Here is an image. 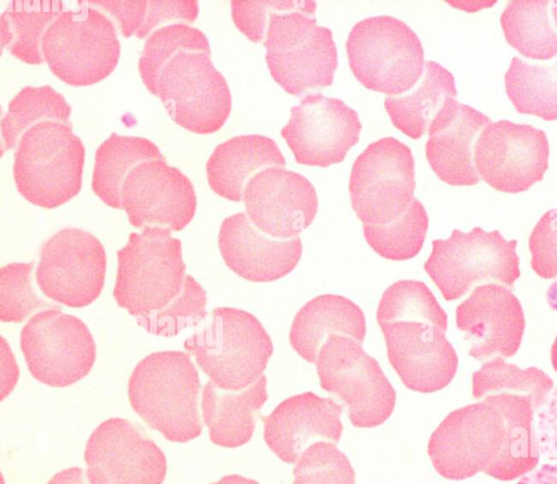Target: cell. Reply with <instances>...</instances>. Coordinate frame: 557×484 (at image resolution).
Wrapping results in <instances>:
<instances>
[{
  "instance_id": "obj_11",
  "label": "cell",
  "mask_w": 557,
  "mask_h": 484,
  "mask_svg": "<svg viewBox=\"0 0 557 484\" xmlns=\"http://www.w3.org/2000/svg\"><path fill=\"white\" fill-rule=\"evenodd\" d=\"M414 188L412 152L394 137L371 142L352 164L350 202L363 224L384 225L398 219L416 199Z\"/></svg>"
},
{
  "instance_id": "obj_35",
  "label": "cell",
  "mask_w": 557,
  "mask_h": 484,
  "mask_svg": "<svg viewBox=\"0 0 557 484\" xmlns=\"http://www.w3.org/2000/svg\"><path fill=\"white\" fill-rule=\"evenodd\" d=\"M198 12L194 0H132L117 3L114 20L122 36L145 38L168 23H191Z\"/></svg>"
},
{
  "instance_id": "obj_4",
  "label": "cell",
  "mask_w": 557,
  "mask_h": 484,
  "mask_svg": "<svg viewBox=\"0 0 557 484\" xmlns=\"http://www.w3.org/2000/svg\"><path fill=\"white\" fill-rule=\"evenodd\" d=\"M85 147L72 124L45 121L21 137L13 176L18 193L30 203L52 209L82 188Z\"/></svg>"
},
{
  "instance_id": "obj_43",
  "label": "cell",
  "mask_w": 557,
  "mask_h": 484,
  "mask_svg": "<svg viewBox=\"0 0 557 484\" xmlns=\"http://www.w3.org/2000/svg\"><path fill=\"white\" fill-rule=\"evenodd\" d=\"M47 484H90L82 468L73 467L54 474Z\"/></svg>"
},
{
  "instance_id": "obj_23",
  "label": "cell",
  "mask_w": 557,
  "mask_h": 484,
  "mask_svg": "<svg viewBox=\"0 0 557 484\" xmlns=\"http://www.w3.org/2000/svg\"><path fill=\"white\" fill-rule=\"evenodd\" d=\"M491 119L478 110L446 101L432 121L425 144V156L434 173L454 186L475 185L480 175L474 164V147Z\"/></svg>"
},
{
  "instance_id": "obj_8",
  "label": "cell",
  "mask_w": 557,
  "mask_h": 484,
  "mask_svg": "<svg viewBox=\"0 0 557 484\" xmlns=\"http://www.w3.org/2000/svg\"><path fill=\"white\" fill-rule=\"evenodd\" d=\"M516 247L517 240H506L498 231L453 229L449 238L432 241L423 268L447 301L462 297L482 282L500 283L510 289L520 276Z\"/></svg>"
},
{
  "instance_id": "obj_18",
  "label": "cell",
  "mask_w": 557,
  "mask_h": 484,
  "mask_svg": "<svg viewBox=\"0 0 557 484\" xmlns=\"http://www.w3.org/2000/svg\"><path fill=\"white\" fill-rule=\"evenodd\" d=\"M243 199L251 223L276 239L295 238L318 211L317 191L309 179L282 166L257 173L247 183Z\"/></svg>"
},
{
  "instance_id": "obj_29",
  "label": "cell",
  "mask_w": 557,
  "mask_h": 484,
  "mask_svg": "<svg viewBox=\"0 0 557 484\" xmlns=\"http://www.w3.org/2000/svg\"><path fill=\"white\" fill-rule=\"evenodd\" d=\"M163 158L147 138L112 133L97 149L91 188L109 207L122 209L121 191L127 175L144 161Z\"/></svg>"
},
{
  "instance_id": "obj_22",
  "label": "cell",
  "mask_w": 557,
  "mask_h": 484,
  "mask_svg": "<svg viewBox=\"0 0 557 484\" xmlns=\"http://www.w3.org/2000/svg\"><path fill=\"white\" fill-rule=\"evenodd\" d=\"M219 249L225 264L238 276L258 283L282 278L297 265L302 253L299 237L276 239L258 229L239 212L223 220Z\"/></svg>"
},
{
  "instance_id": "obj_41",
  "label": "cell",
  "mask_w": 557,
  "mask_h": 484,
  "mask_svg": "<svg viewBox=\"0 0 557 484\" xmlns=\"http://www.w3.org/2000/svg\"><path fill=\"white\" fill-rule=\"evenodd\" d=\"M534 435L542 462L557 464V386L536 413Z\"/></svg>"
},
{
  "instance_id": "obj_28",
  "label": "cell",
  "mask_w": 557,
  "mask_h": 484,
  "mask_svg": "<svg viewBox=\"0 0 557 484\" xmlns=\"http://www.w3.org/2000/svg\"><path fill=\"white\" fill-rule=\"evenodd\" d=\"M64 11L59 0L10 1L0 16L1 48L25 63H44V36Z\"/></svg>"
},
{
  "instance_id": "obj_14",
  "label": "cell",
  "mask_w": 557,
  "mask_h": 484,
  "mask_svg": "<svg viewBox=\"0 0 557 484\" xmlns=\"http://www.w3.org/2000/svg\"><path fill=\"white\" fill-rule=\"evenodd\" d=\"M549 145L544 131L508 120L490 123L474 147V164L493 188L517 194L541 181L548 167Z\"/></svg>"
},
{
  "instance_id": "obj_37",
  "label": "cell",
  "mask_w": 557,
  "mask_h": 484,
  "mask_svg": "<svg viewBox=\"0 0 557 484\" xmlns=\"http://www.w3.org/2000/svg\"><path fill=\"white\" fill-rule=\"evenodd\" d=\"M206 305V290L193 276L186 275L181 294L169 306L136 320L150 334L172 337L202 323L208 317Z\"/></svg>"
},
{
  "instance_id": "obj_44",
  "label": "cell",
  "mask_w": 557,
  "mask_h": 484,
  "mask_svg": "<svg viewBox=\"0 0 557 484\" xmlns=\"http://www.w3.org/2000/svg\"><path fill=\"white\" fill-rule=\"evenodd\" d=\"M210 484H260L256 480L245 477L239 474H228L223 476L221 480Z\"/></svg>"
},
{
  "instance_id": "obj_42",
  "label": "cell",
  "mask_w": 557,
  "mask_h": 484,
  "mask_svg": "<svg viewBox=\"0 0 557 484\" xmlns=\"http://www.w3.org/2000/svg\"><path fill=\"white\" fill-rule=\"evenodd\" d=\"M516 484H557V464L541 462L522 475Z\"/></svg>"
},
{
  "instance_id": "obj_33",
  "label": "cell",
  "mask_w": 557,
  "mask_h": 484,
  "mask_svg": "<svg viewBox=\"0 0 557 484\" xmlns=\"http://www.w3.org/2000/svg\"><path fill=\"white\" fill-rule=\"evenodd\" d=\"M428 227V213L423 204L414 199L403 215L388 224H363V235L369 246L381 257L404 261L420 252Z\"/></svg>"
},
{
  "instance_id": "obj_2",
  "label": "cell",
  "mask_w": 557,
  "mask_h": 484,
  "mask_svg": "<svg viewBox=\"0 0 557 484\" xmlns=\"http://www.w3.org/2000/svg\"><path fill=\"white\" fill-rule=\"evenodd\" d=\"M198 371L183 351L152 352L140 360L128 380L134 411L168 440L186 443L198 437Z\"/></svg>"
},
{
  "instance_id": "obj_38",
  "label": "cell",
  "mask_w": 557,
  "mask_h": 484,
  "mask_svg": "<svg viewBox=\"0 0 557 484\" xmlns=\"http://www.w3.org/2000/svg\"><path fill=\"white\" fill-rule=\"evenodd\" d=\"M34 262H13L0 270V320L21 323L35 311L60 309L41 299L33 287Z\"/></svg>"
},
{
  "instance_id": "obj_15",
  "label": "cell",
  "mask_w": 557,
  "mask_h": 484,
  "mask_svg": "<svg viewBox=\"0 0 557 484\" xmlns=\"http://www.w3.org/2000/svg\"><path fill=\"white\" fill-rule=\"evenodd\" d=\"M90 484H162L166 458L145 431L126 419L103 421L87 440Z\"/></svg>"
},
{
  "instance_id": "obj_45",
  "label": "cell",
  "mask_w": 557,
  "mask_h": 484,
  "mask_svg": "<svg viewBox=\"0 0 557 484\" xmlns=\"http://www.w3.org/2000/svg\"><path fill=\"white\" fill-rule=\"evenodd\" d=\"M552 362H553L555 370L557 371V336L552 346Z\"/></svg>"
},
{
  "instance_id": "obj_40",
  "label": "cell",
  "mask_w": 557,
  "mask_h": 484,
  "mask_svg": "<svg viewBox=\"0 0 557 484\" xmlns=\"http://www.w3.org/2000/svg\"><path fill=\"white\" fill-rule=\"evenodd\" d=\"M531 265L543 278L557 276V209L547 211L529 237Z\"/></svg>"
},
{
  "instance_id": "obj_25",
  "label": "cell",
  "mask_w": 557,
  "mask_h": 484,
  "mask_svg": "<svg viewBox=\"0 0 557 484\" xmlns=\"http://www.w3.org/2000/svg\"><path fill=\"white\" fill-rule=\"evenodd\" d=\"M366 330V318L359 306L344 296L325 294L298 310L290 326L289 343L301 358L313 363L329 335L348 336L362 345Z\"/></svg>"
},
{
  "instance_id": "obj_26",
  "label": "cell",
  "mask_w": 557,
  "mask_h": 484,
  "mask_svg": "<svg viewBox=\"0 0 557 484\" xmlns=\"http://www.w3.org/2000/svg\"><path fill=\"white\" fill-rule=\"evenodd\" d=\"M267 400L263 374L238 392L221 389L209 381L202 389L201 408L211 442L226 448L247 444L255 432L256 417Z\"/></svg>"
},
{
  "instance_id": "obj_21",
  "label": "cell",
  "mask_w": 557,
  "mask_h": 484,
  "mask_svg": "<svg viewBox=\"0 0 557 484\" xmlns=\"http://www.w3.org/2000/svg\"><path fill=\"white\" fill-rule=\"evenodd\" d=\"M342 412V405L313 392L290 396L262 417L264 442L281 461L295 463L313 443L339 442Z\"/></svg>"
},
{
  "instance_id": "obj_3",
  "label": "cell",
  "mask_w": 557,
  "mask_h": 484,
  "mask_svg": "<svg viewBox=\"0 0 557 484\" xmlns=\"http://www.w3.org/2000/svg\"><path fill=\"white\" fill-rule=\"evenodd\" d=\"M184 348L221 389L238 392L252 385L273 353L271 337L251 313L231 307L213 309Z\"/></svg>"
},
{
  "instance_id": "obj_5",
  "label": "cell",
  "mask_w": 557,
  "mask_h": 484,
  "mask_svg": "<svg viewBox=\"0 0 557 484\" xmlns=\"http://www.w3.org/2000/svg\"><path fill=\"white\" fill-rule=\"evenodd\" d=\"M185 269L182 243L170 229L150 226L131 233L127 244L117 250L113 297L131 315H150L181 294Z\"/></svg>"
},
{
  "instance_id": "obj_46",
  "label": "cell",
  "mask_w": 557,
  "mask_h": 484,
  "mask_svg": "<svg viewBox=\"0 0 557 484\" xmlns=\"http://www.w3.org/2000/svg\"><path fill=\"white\" fill-rule=\"evenodd\" d=\"M553 17L557 27V1H552Z\"/></svg>"
},
{
  "instance_id": "obj_34",
  "label": "cell",
  "mask_w": 557,
  "mask_h": 484,
  "mask_svg": "<svg viewBox=\"0 0 557 484\" xmlns=\"http://www.w3.org/2000/svg\"><path fill=\"white\" fill-rule=\"evenodd\" d=\"M376 321L380 324L414 321L436 325L447 331V314L431 289L420 281L400 280L388 286L379 302Z\"/></svg>"
},
{
  "instance_id": "obj_19",
  "label": "cell",
  "mask_w": 557,
  "mask_h": 484,
  "mask_svg": "<svg viewBox=\"0 0 557 484\" xmlns=\"http://www.w3.org/2000/svg\"><path fill=\"white\" fill-rule=\"evenodd\" d=\"M388 361L410 390L433 393L447 386L457 371V353L436 325L398 321L380 324Z\"/></svg>"
},
{
  "instance_id": "obj_10",
  "label": "cell",
  "mask_w": 557,
  "mask_h": 484,
  "mask_svg": "<svg viewBox=\"0 0 557 484\" xmlns=\"http://www.w3.org/2000/svg\"><path fill=\"white\" fill-rule=\"evenodd\" d=\"M153 95L176 124L197 134L219 131L232 108L227 82L210 51H178L161 70Z\"/></svg>"
},
{
  "instance_id": "obj_7",
  "label": "cell",
  "mask_w": 557,
  "mask_h": 484,
  "mask_svg": "<svg viewBox=\"0 0 557 484\" xmlns=\"http://www.w3.org/2000/svg\"><path fill=\"white\" fill-rule=\"evenodd\" d=\"M346 50L356 78L368 89L389 96L409 91L424 71L419 37L391 15L358 22L348 35Z\"/></svg>"
},
{
  "instance_id": "obj_9",
  "label": "cell",
  "mask_w": 557,
  "mask_h": 484,
  "mask_svg": "<svg viewBox=\"0 0 557 484\" xmlns=\"http://www.w3.org/2000/svg\"><path fill=\"white\" fill-rule=\"evenodd\" d=\"M321 387L346 406L356 427H375L393 413L396 392L379 362L348 336L329 335L317 361Z\"/></svg>"
},
{
  "instance_id": "obj_16",
  "label": "cell",
  "mask_w": 557,
  "mask_h": 484,
  "mask_svg": "<svg viewBox=\"0 0 557 484\" xmlns=\"http://www.w3.org/2000/svg\"><path fill=\"white\" fill-rule=\"evenodd\" d=\"M361 131L358 113L337 98L307 94L290 109L281 135L299 164L326 167L341 163Z\"/></svg>"
},
{
  "instance_id": "obj_17",
  "label": "cell",
  "mask_w": 557,
  "mask_h": 484,
  "mask_svg": "<svg viewBox=\"0 0 557 484\" xmlns=\"http://www.w3.org/2000/svg\"><path fill=\"white\" fill-rule=\"evenodd\" d=\"M122 209L137 228L183 229L194 218L197 198L190 179L163 158L135 166L124 181Z\"/></svg>"
},
{
  "instance_id": "obj_30",
  "label": "cell",
  "mask_w": 557,
  "mask_h": 484,
  "mask_svg": "<svg viewBox=\"0 0 557 484\" xmlns=\"http://www.w3.org/2000/svg\"><path fill=\"white\" fill-rule=\"evenodd\" d=\"M500 25L508 44L522 55L543 61L557 54L552 1H510L502 13Z\"/></svg>"
},
{
  "instance_id": "obj_1",
  "label": "cell",
  "mask_w": 557,
  "mask_h": 484,
  "mask_svg": "<svg viewBox=\"0 0 557 484\" xmlns=\"http://www.w3.org/2000/svg\"><path fill=\"white\" fill-rule=\"evenodd\" d=\"M317 3L267 1L265 61L273 79L296 97L331 86L337 49L330 28L318 26Z\"/></svg>"
},
{
  "instance_id": "obj_31",
  "label": "cell",
  "mask_w": 557,
  "mask_h": 484,
  "mask_svg": "<svg viewBox=\"0 0 557 484\" xmlns=\"http://www.w3.org/2000/svg\"><path fill=\"white\" fill-rule=\"evenodd\" d=\"M505 87L519 113L557 120V58L545 63L512 58Z\"/></svg>"
},
{
  "instance_id": "obj_12",
  "label": "cell",
  "mask_w": 557,
  "mask_h": 484,
  "mask_svg": "<svg viewBox=\"0 0 557 484\" xmlns=\"http://www.w3.org/2000/svg\"><path fill=\"white\" fill-rule=\"evenodd\" d=\"M21 349L30 374L52 387L85 377L96 359V344L86 324L61 309L34 314L21 332Z\"/></svg>"
},
{
  "instance_id": "obj_6",
  "label": "cell",
  "mask_w": 557,
  "mask_h": 484,
  "mask_svg": "<svg viewBox=\"0 0 557 484\" xmlns=\"http://www.w3.org/2000/svg\"><path fill=\"white\" fill-rule=\"evenodd\" d=\"M77 4L49 26L41 48L45 62L58 78L72 86H88L113 72L121 45L108 15L88 1Z\"/></svg>"
},
{
  "instance_id": "obj_13",
  "label": "cell",
  "mask_w": 557,
  "mask_h": 484,
  "mask_svg": "<svg viewBox=\"0 0 557 484\" xmlns=\"http://www.w3.org/2000/svg\"><path fill=\"white\" fill-rule=\"evenodd\" d=\"M106 268V251L99 239L84 229L67 227L41 246L36 282L48 298L83 308L99 297Z\"/></svg>"
},
{
  "instance_id": "obj_36",
  "label": "cell",
  "mask_w": 557,
  "mask_h": 484,
  "mask_svg": "<svg viewBox=\"0 0 557 484\" xmlns=\"http://www.w3.org/2000/svg\"><path fill=\"white\" fill-rule=\"evenodd\" d=\"M181 50L210 51L206 35L187 23H172L149 35L138 70L147 89L153 94L163 66Z\"/></svg>"
},
{
  "instance_id": "obj_32",
  "label": "cell",
  "mask_w": 557,
  "mask_h": 484,
  "mask_svg": "<svg viewBox=\"0 0 557 484\" xmlns=\"http://www.w3.org/2000/svg\"><path fill=\"white\" fill-rule=\"evenodd\" d=\"M71 107L51 86H26L10 101L1 120L2 153L17 146L26 131L45 121L70 122Z\"/></svg>"
},
{
  "instance_id": "obj_20",
  "label": "cell",
  "mask_w": 557,
  "mask_h": 484,
  "mask_svg": "<svg viewBox=\"0 0 557 484\" xmlns=\"http://www.w3.org/2000/svg\"><path fill=\"white\" fill-rule=\"evenodd\" d=\"M456 325L471 344L469 355L483 360L494 353L513 356L524 332L520 301L498 284L476 286L456 308Z\"/></svg>"
},
{
  "instance_id": "obj_39",
  "label": "cell",
  "mask_w": 557,
  "mask_h": 484,
  "mask_svg": "<svg viewBox=\"0 0 557 484\" xmlns=\"http://www.w3.org/2000/svg\"><path fill=\"white\" fill-rule=\"evenodd\" d=\"M293 484H356L355 470L336 445L311 444L294 467Z\"/></svg>"
},
{
  "instance_id": "obj_24",
  "label": "cell",
  "mask_w": 557,
  "mask_h": 484,
  "mask_svg": "<svg viewBox=\"0 0 557 484\" xmlns=\"http://www.w3.org/2000/svg\"><path fill=\"white\" fill-rule=\"evenodd\" d=\"M286 164L276 142L262 135H242L219 144L206 164L211 189L231 201H240L247 183L259 172Z\"/></svg>"
},
{
  "instance_id": "obj_27",
  "label": "cell",
  "mask_w": 557,
  "mask_h": 484,
  "mask_svg": "<svg viewBox=\"0 0 557 484\" xmlns=\"http://www.w3.org/2000/svg\"><path fill=\"white\" fill-rule=\"evenodd\" d=\"M453 74L434 61H426L423 75L403 96L386 97L384 107L395 127L418 139L428 132L446 101L456 98Z\"/></svg>"
}]
</instances>
